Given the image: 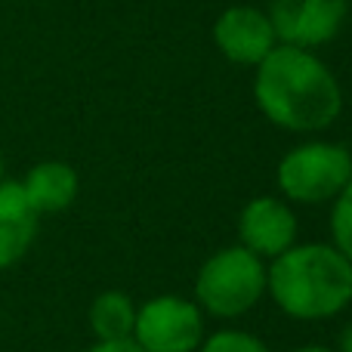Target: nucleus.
<instances>
[{"instance_id": "obj_1", "label": "nucleus", "mask_w": 352, "mask_h": 352, "mask_svg": "<svg viewBox=\"0 0 352 352\" xmlns=\"http://www.w3.org/2000/svg\"><path fill=\"white\" fill-rule=\"evenodd\" d=\"M254 96L260 111L275 127L294 133L331 127L343 109L340 84L334 80V74L309 50L287 47V43L275 47L260 62Z\"/></svg>"}, {"instance_id": "obj_2", "label": "nucleus", "mask_w": 352, "mask_h": 352, "mask_svg": "<svg viewBox=\"0 0 352 352\" xmlns=\"http://www.w3.org/2000/svg\"><path fill=\"white\" fill-rule=\"evenodd\" d=\"M266 294L297 322H324L352 303V263L334 244H294L266 269Z\"/></svg>"}, {"instance_id": "obj_3", "label": "nucleus", "mask_w": 352, "mask_h": 352, "mask_svg": "<svg viewBox=\"0 0 352 352\" xmlns=\"http://www.w3.org/2000/svg\"><path fill=\"white\" fill-rule=\"evenodd\" d=\"M266 294V263L248 248H223L204 260L195 278V303L217 318L250 312Z\"/></svg>"}, {"instance_id": "obj_4", "label": "nucleus", "mask_w": 352, "mask_h": 352, "mask_svg": "<svg viewBox=\"0 0 352 352\" xmlns=\"http://www.w3.org/2000/svg\"><path fill=\"white\" fill-rule=\"evenodd\" d=\"M352 179V155L337 142H306L281 158L278 188L297 204H324Z\"/></svg>"}, {"instance_id": "obj_5", "label": "nucleus", "mask_w": 352, "mask_h": 352, "mask_svg": "<svg viewBox=\"0 0 352 352\" xmlns=\"http://www.w3.org/2000/svg\"><path fill=\"white\" fill-rule=\"evenodd\" d=\"M204 337V312L195 300L161 294L136 309L133 340L146 352H198Z\"/></svg>"}, {"instance_id": "obj_6", "label": "nucleus", "mask_w": 352, "mask_h": 352, "mask_svg": "<svg viewBox=\"0 0 352 352\" xmlns=\"http://www.w3.org/2000/svg\"><path fill=\"white\" fill-rule=\"evenodd\" d=\"M346 19V0H275L272 31L287 47H318L340 31Z\"/></svg>"}, {"instance_id": "obj_7", "label": "nucleus", "mask_w": 352, "mask_h": 352, "mask_svg": "<svg viewBox=\"0 0 352 352\" xmlns=\"http://www.w3.org/2000/svg\"><path fill=\"white\" fill-rule=\"evenodd\" d=\"M238 235H241V248H248L250 254H256L260 260H275L297 244V217L287 201L263 195L244 204L238 217Z\"/></svg>"}, {"instance_id": "obj_8", "label": "nucleus", "mask_w": 352, "mask_h": 352, "mask_svg": "<svg viewBox=\"0 0 352 352\" xmlns=\"http://www.w3.org/2000/svg\"><path fill=\"white\" fill-rule=\"evenodd\" d=\"M217 47L223 50L226 59L238 65H260L269 53L275 50V31L269 16H263L254 6H232L217 19Z\"/></svg>"}, {"instance_id": "obj_9", "label": "nucleus", "mask_w": 352, "mask_h": 352, "mask_svg": "<svg viewBox=\"0 0 352 352\" xmlns=\"http://www.w3.org/2000/svg\"><path fill=\"white\" fill-rule=\"evenodd\" d=\"M37 223H41V213L25 198L22 182H0V272L16 266L31 250L37 238Z\"/></svg>"}, {"instance_id": "obj_10", "label": "nucleus", "mask_w": 352, "mask_h": 352, "mask_svg": "<svg viewBox=\"0 0 352 352\" xmlns=\"http://www.w3.org/2000/svg\"><path fill=\"white\" fill-rule=\"evenodd\" d=\"M80 179L65 161H41L22 179V192L37 213H62L78 198Z\"/></svg>"}, {"instance_id": "obj_11", "label": "nucleus", "mask_w": 352, "mask_h": 352, "mask_svg": "<svg viewBox=\"0 0 352 352\" xmlns=\"http://www.w3.org/2000/svg\"><path fill=\"white\" fill-rule=\"evenodd\" d=\"M136 324V303L121 291H105L90 306V328L96 340H130Z\"/></svg>"}, {"instance_id": "obj_12", "label": "nucleus", "mask_w": 352, "mask_h": 352, "mask_svg": "<svg viewBox=\"0 0 352 352\" xmlns=\"http://www.w3.org/2000/svg\"><path fill=\"white\" fill-rule=\"evenodd\" d=\"M331 238H334V248L352 263V179L334 198V210H331Z\"/></svg>"}, {"instance_id": "obj_13", "label": "nucleus", "mask_w": 352, "mask_h": 352, "mask_svg": "<svg viewBox=\"0 0 352 352\" xmlns=\"http://www.w3.org/2000/svg\"><path fill=\"white\" fill-rule=\"evenodd\" d=\"M198 352H272L260 337L248 334V331H217V334L204 337Z\"/></svg>"}, {"instance_id": "obj_14", "label": "nucleus", "mask_w": 352, "mask_h": 352, "mask_svg": "<svg viewBox=\"0 0 352 352\" xmlns=\"http://www.w3.org/2000/svg\"><path fill=\"white\" fill-rule=\"evenodd\" d=\"M87 352H146V349L130 337V340H96V346H90Z\"/></svg>"}, {"instance_id": "obj_15", "label": "nucleus", "mask_w": 352, "mask_h": 352, "mask_svg": "<svg viewBox=\"0 0 352 352\" xmlns=\"http://www.w3.org/2000/svg\"><path fill=\"white\" fill-rule=\"evenodd\" d=\"M340 352H352V324L343 331V337H340Z\"/></svg>"}, {"instance_id": "obj_16", "label": "nucleus", "mask_w": 352, "mask_h": 352, "mask_svg": "<svg viewBox=\"0 0 352 352\" xmlns=\"http://www.w3.org/2000/svg\"><path fill=\"white\" fill-rule=\"evenodd\" d=\"M294 352H334V349H328V346H300Z\"/></svg>"}, {"instance_id": "obj_17", "label": "nucleus", "mask_w": 352, "mask_h": 352, "mask_svg": "<svg viewBox=\"0 0 352 352\" xmlns=\"http://www.w3.org/2000/svg\"><path fill=\"white\" fill-rule=\"evenodd\" d=\"M0 182H3V155H0Z\"/></svg>"}]
</instances>
